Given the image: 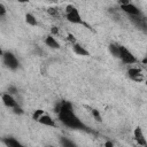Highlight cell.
I'll return each instance as SVG.
<instances>
[{
	"instance_id": "cell-5",
	"label": "cell",
	"mask_w": 147,
	"mask_h": 147,
	"mask_svg": "<svg viewBox=\"0 0 147 147\" xmlns=\"http://www.w3.org/2000/svg\"><path fill=\"white\" fill-rule=\"evenodd\" d=\"M2 62H3L5 67L10 69V70H16L18 68V65H20V62H18L17 57L11 52H3Z\"/></svg>"
},
{
	"instance_id": "cell-21",
	"label": "cell",
	"mask_w": 147,
	"mask_h": 147,
	"mask_svg": "<svg viewBox=\"0 0 147 147\" xmlns=\"http://www.w3.org/2000/svg\"><path fill=\"white\" fill-rule=\"evenodd\" d=\"M68 40H69V41H70L72 45L77 42V41H76V38H75V36H74V34H71V33H69V34H68Z\"/></svg>"
},
{
	"instance_id": "cell-25",
	"label": "cell",
	"mask_w": 147,
	"mask_h": 147,
	"mask_svg": "<svg viewBox=\"0 0 147 147\" xmlns=\"http://www.w3.org/2000/svg\"><path fill=\"white\" fill-rule=\"evenodd\" d=\"M2 55H3V51H2L1 47H0V57H2Z\"/></svg>"
},
{
	"instance_id": "cell-14",
	"label": "cell",
	"mask_w": 147,
	"mask_h": 147,
	"mask_svg": "<svg viewBox=\"0 0 147 147\" xmlns=\"http://www.w3.org/2000/svg\"><path fill=\"white\" fill-rule=\"evenodd\" d=\"M109 52L111 53V55L116 59H118L119 56V48H121V45H117V44H110L109 45Z\"/></svg>"
},
{
	"instance_id": "cell-20",
	"label": "cell",
	"mask_w": 147,
	"mask_h": 147,
	"mask_svg": "<svg viewBox=\"0 0 147 147\" xmlns=\"http://www.w3.org/2000/svg\"><path fill=\"white\" fill-rule=\"evenodd\" d=\"M16 92H17V90H16V87H15V86H9V87H8L7 93H9V94L14 95V94H16Z\"/></svg>"
},
{
	"instance_id": "cell-1",
	"label": "cell",
	"mask_w": 147,
	"mask_h": 147,
	"mask_svg": "<svg viewBox=\"0 0 147 147\" xmlns=\"http://www.w3.org/2000/svg\"><path fill=\"white\" fill-rule=\"evenodd\" d=\"M55 113L57 114L59 121L71 130H83V131H88L87 126L83 123V121L76 115L74 111L72 105L68 101H61L57 103L55 108Z\"/></svg>"
},
{
	"instance_id": "cell-7",
	"label": "cell",
	"mask_w": 147,
	"mask_h": 147,
	"mask_svg": "<svg viewBox=\"0 0 147 147\" xmlns=\"http://www.w3.org/2000/svg\"><path fill=\"white\" fill-rule=\"evenodd\" d=\"M1 100H2L3 105H5L6 107H8V108L14 109V108H16V107L18 106V102L16 101V99L14 98V95H11V94H9V93H7V92L1 94Z\"/></svg>"
},
{
	"instance_id": "cell-26",
	"label": "cell",
	"mask_w": 147,
	"mask_h": 147,
	"mask_svg": "<svg viewBox=\"0 0 147 147\" xmlns=\"http://www.w3.org/2000/svg\"><path fill=\"white\" fill-rule=\"evenodd\" d=\"M138 147H142V146H138Z\"/></svg>"
},
{
	"instance_id": "cell-6",
	"label": "cell",
	"mask_w": 147,
	"mask_h": 147,
	"mask_svg": "<svg viewBox=\"0 0 147 147\" xmlns=\"http://www.w3.org/2000/svg\"><path fill=\"white\" fill-rule=\"evenodd\" d=\"M127 76L130 79H132L133 82H137V83H141L144 79H145V76L142 74V70L140 68H137V67H131L127 69Z\"/></svg>"
},
{
	"instance_id": "cell-22",
	"label": "cell",
	"mask_w": 147,
	"mask_h": 147,
	"mask_svg": "<svg viewBox=\"0 0 147 147\" xmlns=\"http://www.w3.org/2000/svg\"><path fill=\"white\" fill-rule=\"evenodd\" d=\"M13 110H14V113H15V114H18V115H22V114L24 113V111H23V109H22L20 106H17L16 108H14Z\"/></svg>"
},
{
	"instance_id": "cell-2",
	"label": "cell",
	"mask_w": 147,
	"mask_h": 147,
	"mask_svg": "<svg viewBox=\"0 0 147 147\" xmlns=\"http://www.w3.org/2000/svg\"><path fill=\"white\" fill-rule=\"evenodd\" d=\"M64 16L65 20L72 24H79V25H85L88 28V25L85 23V21L82 18L79 10L74 6V5H68L64 9Z\"/></svg>"
},
{
	"instance_id": "cell-15",
	"label": "cell",
	"mask_w": 147,
	"mask_h": 147,
	"mask_svg": "<svg viewBox=\"0 0 147 147\" xmlns=\"http://www.w3.org/2000/svg\"><path fill=\"white\" fill-rule=\"evenodd\" d=\"M60 145H61V147H77L76 144L72 140H70V139H68L65 137L60 139Z\"/></svg>"
},
{
	"instance_id": "cell-27",
	"label": "cell",
	"mask_w": 147,
	"mask_h": 147,
	"mask_svg": "<svg viewBox=\"0 0 147 147\" xmlns=\"http://www.w3.org/2000/svg\"><path fill=\"white\" fill-rule=\"evenodd\" d=\"M49 147H53V146H49Z\"/></svg>"
},
{
	"instance_id": "cell-18",
	"label": "cell",
	"mask_w": 147,
	"mask_h": 147,
	"mask_svg": "<svg viewBox=\"0 0 147 147\" xmlns=\"http://www.w3.org/2000/svg\"><path fill=\"white\" fill-rule=\"evenodd\" d=\"M44 113V110H41V109H37V110H34V113L32 114V119L33 121H38V118L41 116V114Z\"/></svg>"
},
{
	"instance_id": "cell-3",
	"label": "cell",
	"mask_w": 147,
	"mask_h": 147,
	"mask_svg": "<svg viewBox=\"0 0 147 147\" xmlns=\"http://www.w3.org/2000/svg\"><path fill=\"white\" fill-rule=\"evenodd\" d=\"M118 59L124 63V64H136L138 62V59L125 47V46H122L121 45V48H119V56Z\"/></svg>"
},
{
	"instance_id": "cell-17",
	"label": "cell",
	"mask_w": 147,
	"mask_h": 147,
	"mask_svg": "<svg viewBox=\"0 0 147 147\" xmlns=\"http://www.w3.org/2000/svg\"><path fill=\"white\" fill-rule=\"evenodd\" d=\"M91 114H92V116L94 117V119L96 122H101V115H100V113H99L98 109H92L91 110Z\"/></svg>"
},
{
	"instance_id": "cell-19",
	"label": "cell",
	"mask_w": 147,
	"mask_h": 147,
	"mask_svg": "<svg viewBox=\"0 0 147 147\" xmlns=\"http://www.w3.org/2000/svg\"><path fill=\"white\" fill-rule=\"evenodd\" d=\"M6 14H7V8H6V6L3 3L0 2V17L6 16Z\"/></svg>"
},
{
	"instance_id": "cell-16",
	"label": "cell",
	"mask_w": 147,
	"mask_h": 147,
	"mask_svg": "<svg viewBox=\"0 0 147 147\" xmlns=\"http://www.w3.org/2000/svg\"><path fill=\"white\" fill-rule=\"evenodd\" d=\"M47 11H48V14H49L51 16H53V17H59V16H60V11H59L57 8H48Z\"/></svg>"
},
{
	"instance_id": "cell-4",
	"label": "cell",
	"mask_w": 147,
	"mask_h": 147,
	"mask_svg": "<svg viewBox=\"0 0 147 147\" xmlns=\"http://www.w3.org/2000/svg\"><path fill=\"white\" fill-rule=\"evenodd\" d=\"M119 7H121V9H122L124 13H126V14L130 15L131 17H139V16H141L140 9H139L134 3L130 2V1H122V2L119 3Z\"/></svg>"
},
{
	"instance_id": "cell-13",
	"label": "cell",
	"mask_w": 147,
	"mask_h": 147,
	"mask_svg": "<svg viewBox=\"0 0 147 147\" xmlns=\"http://www.w3.org/2000/svg\"><path fill=\"white\" fill-rule=\"evenodd\" d=\"M25 22H26V24H29V25H31V26L38 25V21H37V18H36V16H34L33 14H31V13L25 14Z\"/></svg>"
},
{
	"instance_id": "cell-23",
	"label": "cell",
	"mask_w": 147,
	"mask_h": 147,
	"mask_svg": "<svg viewBox=\"0 0 147 147\" xmlns=\"http://www.w3.org/2000/svg\"><path fill=\"white\" fill-rule=\"evenodd\" d=\"M51 32H52V36L54 37V36H56V34L59 33V29H57L56 26H53V28L51 29Z\"/></svg>"
},
{
	"instance_id": "cell-10",
	"label": "cell",
	"mask_w": 147,
	"mask_h": 147,
	"mask_svg": "<svg viewBox=\"0 0 147 147\" xmlns=\"http://www.w3.org/2000/svg\"><path fill=\"white\" fill-rule=\"evenodd\" d=\"M2 142L6 147H26L24 146L21 141H18L17 139L13 138V137H6L2 139Z\"/></svg>"
},
{
	"instance_id": "cell-12",
	"label": "cell",
	"mask_w": 147,
	"mask_h": 147,
	"mask_svg": "<svg viewBox=\"0 0 147 147\" xmlns=\"http://www.w3.org/2000/svg\"><path fill=\"white\" fill-rule=\"evenodd\" d=\"M72 51H74L75 54H77V55H79V56H88V55H90V53L85 49V47H83V46H82L80 44H78V42H76V44L72 45Z\"/></svg>"
},
{
	"instance_id": "cell-24",
	"label": "cell",
	"mask_w": 147,
	"mask_h": 147,
	"mask_svg": "<svg viewBox=\"0 0 147 147\" xmlns=\"http://www.w3.org/2000/svg\"><path fill=\"white\" fill-rule=\"evenodd\" d=\"M105 147H115V145L111 141H106L105 142Z\"/></svg>"
},
{
	"instance_id": "cell-8",
	"label": "cell",
	"mask_w": 147,
	"mask_h": 147,
	"mask_svg": "<svg viewBox=\"0 0 147 147\" xmlns=\"http://www.w3.org/2000/svg\"><path fill=\"white\" fill-rule=\"evenodd\" d=\"M38 123H40V124H42V125H45V126H49V127H56V123H55V121L53 119V117L49 115V114H47V113H42L41 114V116L38 118V121H37Z\"/></svg>"
},
{
	"instance_id": "cell-9",
	"label": "cell",
	"mask_w": 147,
	"mask_h": 147,
	"mask_svg": "<svg viewBox=\"0 0 147 147\" xmlns=\"http://www.w3.org/2000/svg\"><path fill=\"white\" fill-rule=\"evenodd\" d=\"M133 138H134V141L137 142L138 146L146 147L147 141H146V138H145V136H144V133H142L141 127L137 126V127L134 129V131H133Z\"/></svg>"
},
{
	"instance_id": "cell-11",
	"label": "cell",
	"mask_w": 147,
	"mask_h": 147,
	"mask_svg": "<svg viewBox=\"0 0 147 147\" xmlns=\"http://www.w3.org/2000/svg\"><path fill=\"white\" fill-rule=\"evenodd\" d=\"M45 44H46V46H48L49 48H53V49H59L61 47V45L57 41V39L55 37H53L52 34H49V36H47L45 38Z\"/></svg>"
}]
</instances>
